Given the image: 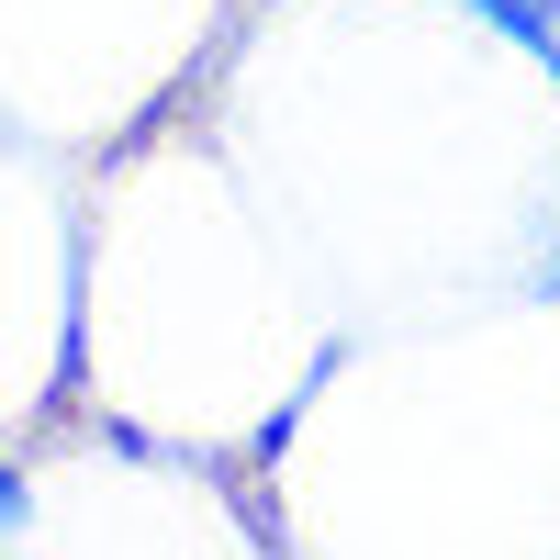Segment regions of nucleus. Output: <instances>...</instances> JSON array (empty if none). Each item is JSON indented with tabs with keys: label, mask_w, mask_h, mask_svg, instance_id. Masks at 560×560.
Masks as SVG:
<instances>
[{
	"label": "nucleus",
	"mask_w": 560,
	"mask_h": 560,
	"mask_svg": "<svg viewBox=\"0 0 560 560\" xmlns=\"http://www.w3.org/2000/svg\"><path fill=\"white\" fill-rule=\"evenodd\" d=\"M549 269H560V258H549Z\"/></svg>",
	"instance_id": "3"
},
{
	"label": "nucleus",
	"mask_w": 560,
	"mask_h": 560,
	"mask_svg": "<svg viewBox=\"0 0 560 560\" xmlns=\"http://www.w3.org/2000/svg\"><path fill=\"white\" fill-rule=\"evenodd\" d=\"M459 12H482L504 45H527V57L560 79V0H459Z\"/></svg>",
	"instance_id": "1"
},
{
	"label": "nucleus",
	"mask_w": 560,
	"mask_h": 560,
	"mask_svg": "<svg viewBox=\"0 0 560 560\" xmlns=\"http://www.w3.org/2000/svg\"><path fill=\"white\" fill-rule=\"evenodd\" d=\"M23 527H34V471H23L12 448H0V549H12Z\"/></svg>",
	"instance_id": "2"
}]
</instances>
